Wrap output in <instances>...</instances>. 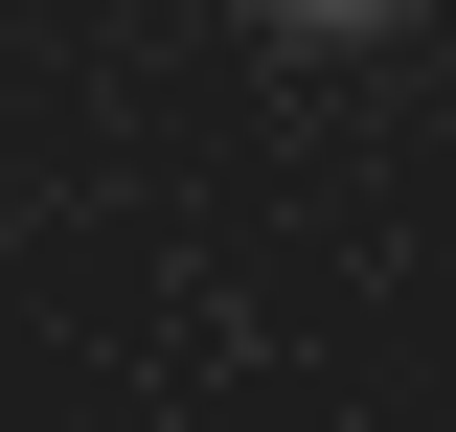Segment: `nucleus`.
Instances as JSON below:
<instances>
[{"mask_svg":"<svg viewBox=\"0 0 456 432\" xmlns=\"http://www.w3.org/2000/svg\"><path fill=\"white\" fill-rule=\"evenodd\" d=\"M251 23H274V46H388L411 0H251Z\"/></svg>","mask_w":456,"mask_h":432,"instance_id":"1","label":"nucleus"}]
</instances>
